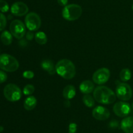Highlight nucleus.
<instances>
[{
  "label": "nucleus",
  "mask_w": 133,
  "mask_h": 133,
  "mask_svg": "<svg viewBox=\"0 0 133 133\" xmlns=\"http://www.w3.org/2000/svg\"><path fill=\"white\" fill-rule=\"evenodd\" d=\"M94 98L99 103L110 104L116 101V95L109 87L101 86L95 88L94 91Z\"/></svg>",
  "instance_id": "f257e3e1"
},
{
  "label": "nucleus",
  "mask_w": 133,
  "mask_h": 133,
  "mask_svg": "<svg viewBox=\"0 0 133 133\" xmlns=\"http://www.w3.org/2000/svg\"><path fill=\"white\" fill-rule=\"evenodd\" d=\"M55 70L60 76L66 80L72 79L76 74L75 65L72 61L67 59L58 61L55 65Z\"/></svg>",
  "instance_id": "f03ea898"
},
{
  "label": "nucleus",
  "mask_w": 133,
  "mask_h": 133,
  "mask_svg": "<svg viewBox=\"0 0 133 133\" xmlns=\"http://www.w3.org/2000/svg\"><path fill=\"white\" fill-rule=\"evenodd\" d=\"M19 62L11 55L3 53L0 55V69L9 72L16 71L19 68Z\"/></svg>",
  "instance_id": "7ed1b4c3"
},
{
  "label": "nucleus",
  "mask_w": 133,
  "mask_h": 133,
  "mask_svg": "<svg viewBox=\"0 0 133 133\" xmlns=\"http://www.w3.org/2000/svg\"><path fill=\"white\" fill-rule=\"evenodd\" d=\"M82 7L77 4L67 5L64 7L62 11V17L68 21H75L79 19L82 15Z\"/></svg>",
  "instance_id": "20e7f679"
},
{
  "label": "nucleus",
  "mask_w": 133,
  "mask_h": 133,
  "mask_svg": "<svg viewBox=\"0 0 133 133\" xmlns=\"http://www.w3.org/2000/svg\"><path fill=\"white\" fill-rule=\"evenodd\" d=\"M3 95L9 101L16 102L19 100L22 97V91L16 84L9 83L4 87Z\"/></svg>",
  "instance_id": "39448f33"
},
{
  "label": "nucleus",
  "mask_w": 133,
  "mask_h": 133,
  "mask_svg": "<svg viewBox=\"0 0 133 133\" xmlns=\"http://www.w3.org/2000/svg\"><path fill=\"white\" fill-rule=\"evenodd\" d=\"M116 95L122 101L129 100L132 96V88L128 83L119 82L116 88Z\"/></svg>",
  "instance_id": "423d86ee"
},
{
  "label": "nucleus",
  "mask_w": 133,
  "mask_h": 133,
  "mask_svg": "<svg viewBox=\"0 0 133 133\" xmlns=\"http://www.w3.org/2000/svg\"><path fill=\"white\" fill-rule=\"evenodd\" d=\"M41 18L36 13L31 12L28 13L25 18V23L27 28L31 31L38 29L41 26Z\"/></svg>",
  "instance_id": "0eeeda50"
},
{
  "label": "nucleus",
  "mask_w": 133,
  "mask_h": 133,
  "mask_svg": "<svg viewBox=\"0 0 133 133\" xmlns=\"http://www.w3.org/2000/svg\"><path fill=\"white\" fill-rule=\"evenodd\" d=\"M10 33L17 39H21L25 35L26 29L25 24L19 20L12 21L9 27Z\"/></svg>",
  "instance_id": "6e6552de"
},
{
  "label": "nucleus",
  "mask_w": 133,
  "mask_h": 133,
  "mask_svg": "<svg viewBox=\"0 0 133 133\" xmlns=\"http://www.w3.org/2000/svg\"><path fill=\"white\" fill-rule=\"evenodd\" d=\"M110 76V70L107 68H101L94 72L92 76V79L95 83L103 85L108 82Z\"/></svg>",
  "instance_id": "1a4fd4ad"
},
{
  "label": "nucleus",
  "mask_w": 133,
  "mask_h": 133,
  "mask_svg": "<svg viewBox=\"0 0 133 133\" xmlns=\"http://www.w3.org/2000/svg\"><path fill=\"white\" fill-rule=\"evenodd\" d=\"M131 110V106L125 101H120L115 103L113 106V111L117 116L125 117L128 116Z\"/></svg>",
  "instance_id": "9d476101"
},
{
  "label": "nucleus",
  "mask_w": 133,
  "mask_h": 133,
  "mask_svg": "<svg viewBox=\"0 0 133 133\" xmlns=\"http://www.w3.org/2000/svg\"><path fill=\"white\" fill-rule=\"evenodd\" d=\"M12 14L16 16H23L28 14L29 8L25 3L21 1H18L12 5L10 7Z\"/></svg>",
  "instance_id": "9b49d317"
},
{
  "label": "nucleus",
  "mask_w": 133,
  "mask_h": 133,
  "mask_svg": "<svg viewBox=\"0 0 133 133\" xmlns=\"http://www.w3.org/2000/svg\"><path fill=\"white\" fill-rule=\"evenodd\" d=\"M110 116V112L109 110L105 107L102 106H98L94 108L92 111V116L96 119L99 121H104L109 118Z\"/></svg>",
  "instance_id": "f8f14e48"
},
{
  "label": "nucleus",
  "mask_w": 133,
  "mask_h": 133,
  "mask_svg": "<svg viewBox=\"0 0 133 133\" xmlns=\"http://www.w3.org/2000/svg\"><path fill=\"white\" fill-rule=\"evenodd\" d=\"M121 129L125 133H133V117H126L121 122Z\"/></svg>",
  "instance_id": "ddd939ff"
},
{
  "label": "nucleus",
  "mask_w": 133,
  "mask_h": 133,
  "mask_svg": "<svg viewBox=\"0 0 133 133\" xmlns=\"http://www.w3.org/2000/svg\"><path fill=\"white\" fill-rule=\"evenodd\" d=\"M81 92L84 94H90L94 91V84L90 80H84L81 83L79 86Z\"/></svg>",
  "instance_id": "4468645a"
},
{
  "label": "nucleus",
  "mask_w": 133,
  "mask_h": 133,
  "mask_svg": "<svg viewBox=\"0 0 133 133\" xmlns=\"http://www.w3.org/2000/svg\"><path fill=\"white\" fill-rule=\"evenodd\" d=\"M63 96L66 100L72 99L76 95V89L75 86L73 85H68L64 88L62 92Z\"/></svg>",
  "instance_id": "2eb2a0df"
},
{
  "label": "nucleus",
  "mask_w": 133,
  "mask_h": 133,
  "mask_svg": "<svg viewBox=\"0 0 133 133\" xmlns=\"http://www.w3.org/2000/svg\"><path fill=\"white\" fill-rule=\"evenodd\" d=\"M41 66L45 71L48 72L49 74H54L56 72L55 66L53 61L49 59H45L41 63Z\"/></svg>",
  "instance_id": "dca6fc26"
},
{
  "label": "nucleus",
  "mask_w": 133,
  "mask_h": 133,
  "mask_svg": "<svg viewBox=\"0 0 133 133\" xmlns=\"http://www.w3.org/2000/svg\"><path fill=\"white\" fill-rule=\"evenodd\" d=\"M37 104V100L34 96H29L25 99L23 103V106L26 110H32L36 107Z\"/></svg>",
  "instance_id": "f3484780"
},
{
  "label": "nucleus",
  "mask_w": 133,
  "mask_h": 133,
  "mask_svg": "<svg viewBox=\"0 0 133 133\" xmlns=\"http://www.w3.org/2000/svg\"><path fill=\"white\" fill-rule=\"evenodd\" d=\"M0 40L4 45L9 46L12 42V35L8 31H3L0 36Z\"/></svg>",
  "instance_id": "a211bd4d"
},
{
  "label": "nucleus",
  "mask_w": 133,
  "mask_h": 133,
  "mask_svg": "<svg viewBox=\"0 0 133 133\" xmlns=\"http://www.w3.org/2000/svg\"><path fill=\"white\" fill-rule=\"evenodd\" d=\"M35 40L38 44L40 45H44L46 44L48 42V37L46 36V34L42 31H39L37 32L35 35Z\"/></svg>",
  "instance_id": "6ab92c4d"
},
{
  "label": "nucleus",
  "mask_w": 133,
  "mask_h": 133,
  "mask_svg": "<svg viewBox=\"0 0 133 133\" xmlns=\"http://www.w3.org/2000/svg\"><path fill=\"white\" fill-rule=\"evenodd\" d=\"M131 76H132L131 71L127 68L123 69L119 72V78H120L121 80L123 82L129 80L131 78Z\"/></svg>",
  "instance_id": "aec40b11"
},
{
  "label": "nucleus",
  "mask_w": 133,
  "mask_h": 133,
  "mask_svg": "<svg viewBox=\"0 0 133 133\" xmlns=\"http://www.w3.org/2000/svg\"><path fill=\"white\" fill-rule=\"evenodd\" d=\"M83 102L86 106L92 108L95 105V99L89 94H86L83 97Z\"/></svg>",
  "instance_id": "412c9836"
},
{
  "label": "nucleus",
  "mask_w": 133,
  "mask_h": 133,
  "mask_svg": "<svg viewBox=\"0 0 133 133\" xmlns=\"http://www.w3.org/2000/svg\"><path fill=\"white\" fill-rule=\"evenodd\" d=\"M35 90V88L34 86H32V84H27L23 87V93L25 95H31L33 93Z\"/></svg>",
  "instance_id": "4be33fe9"
},
{
  "label": "nucleus",
  "mask_w": 133,
  "mask_h": 133,
  "mask_svg": "<svg viewBox=\"0 0 133 133\" xmlns=\"http://www.w3.org/2000/svg\"><path fill=\"white\" fill-rule=\"evenodd\" d=\"M6 26V18L3 13H0V31L5 29Z\"/></svg>",
  "instance_id": "5701e85b"
},
{
  "label": "nucleus",
  "mask_w": 133,
  "mask_h": 133,
  "mask_svg": "<svg viewBox=\"0 0 133 133\" xmlns=\"http://www.w3.org/2000/svg\"><path fill=\"white\" fill-rule=\"evenodd\" d=\"M9 10V6L7 2L4 0H0V11L2 13H6Z\"/></svg>",
  "instance_id": "b1692460"
},
{
  "label": "nucleus",
  "mask_w": 133,
  "mask_h": 133,
  "mask_svg": "<svg viewBox=\"0 0 133 133\" xmlns=\"http://www.w3.org/2000/svg\"><path fill=\"white\" fill-rule=\"evenodd\" d=\"M77 130V125L75 123H71L69 125L68 133H76Z\"/></svg>",
  "instance_id": "393cba45"
},
{
  "label": "nucleus",
  "mask_w": 133,
  "mask_h": 133,
  "mask_svg": "<svg viewBox=\"0 0 133 133\" xmlns=\"http://www.w3.org/2000/svg\"><path fill=\"white\" fill-rule=\"evenodd\" d=\"M35 76V74L31 70H25L23 72V76L26 79H32Z\"/></svg>",
  "instance_id": "a878e982"
},
{
  "label": "nucleus",
  "mask_w": 133,
  "mask_h": 133,
  "mask_svg": "<svg viewBox=\"0 0 133 133\" xmlns=\"http://www.w3.org/2000/svg\"><path fill=\"white\" fill-rule=\"evenodd\" d=\"M7 80V74L3 70H0V83L5 82Z\"/></svg>",
  "instance_id": "bb28decb"
},
{
  "label": "nucleus",
  "mask_w": 133,
  "mask_h": 133,
  "mask_svg": "<svg viewBox=\"0 0 133 133\" xmlns=\"http://www.w3.org/2000/svg\"><path fill=\"white\" fill-rule=\"evenodd\" d=\"M68 0H57V3L60 6L62 7H66L67 5Z\"/></svg>",
  "instance_id": "cd10ccee"
},
{
  "label": "nucleus",
  "mask_w": 133,
  "mask_h": 133,
  "mask_svg": "<svg viewBox=\"0 0 133 133\" xmlns=\"http://www.w3.org/2000/svg\"><path fill=\"white\" fill-rule=\"evenodd\" d=\"M33 37H34L33 33L31 31H29V32L27 33V35H26V38H27V40H32V38H33Z\"/></svg>",
  "instance_id": "c85d7f7f"
},
{
  "label": "nucleus",
  "mask_w": 133,
  "mask_h": 133,
  "mask_svg": "<svg viewBox=\"0 0 133 133\" xmlns=\"http://www.w3.org/2000/svg\"><path fill=\"white\" fill-rule=\"evenodd\" d=\"M110 127L112 128H116L118 126V123L116 121H112L110 123Z\"/></svg>",
  "instance_id": "c756f323"
},
{
  "label": "nucleus",
  "mask_w": 133,
  "mask_h": 133,
  "mask_svg": "<svg viewBox=\"0 0 133 133\" xmlns=\"http://www.w3.org/2000/svg\"><path fill=\"white\" fill-rule=\"evenodd\" d=\"M3 130V127L2 126H0V132H1Z\"/></svg>",
  "instance_id": "7c9ffc66"
},
{
  "label": "nucleus",
  "mask_w": 133,
  "mask_h": 133,
  "mask_svg": "<svg viewBox=\"0 0 133 133\" xmlns=\"http://www.w3.org/2000/svg\"><path fill=\"white\" fill-rule=\"evenodd\" d=\"M132 109H133V102H132Z\"/></svg>",
  "instance_id": "2f4dec72"
},
{
  "label": "nucleus",
  "mask_w": 133,
  "mask_h": 133,
  "mask_svg": "<svg viewBox=\"0 0 133 133\" xmlns=\"http://www.w3.org/2000/svg\"><path fill=\"white\" fill-rule=\"evenodd\" d=\"M132 9H133V5H132Z\"/></svg>",
  "instance_id": "473e14b6"
}]
</instances>
